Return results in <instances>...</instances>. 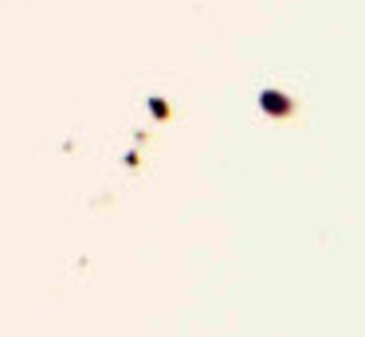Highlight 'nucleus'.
Instances as JSON below:
<instances>
[{
    "label": "nucleus",
    "instance_id": "f257e3e1",
    "mask_svg": "<svg viewBox=\"0 0 365 337\" xmlns=\"http://www.w3.org/2000/svg\"><path fill=\"white\" fill-rule=\"evenodd\" d=\"M259 106H263V114H291V98L279 94V90H263L259 94Z\"/></svg>",
    "mask_w": 365,
    "mask_h": 337
}]
</instances>
